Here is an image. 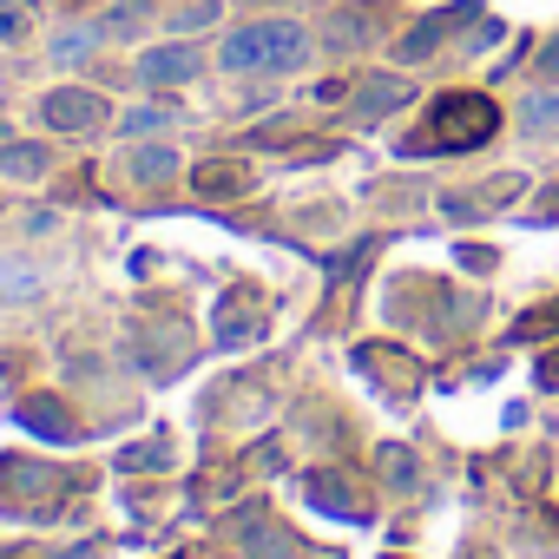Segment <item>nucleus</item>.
I'll use <instances>...</instances> for the list:
<instances>
[{"label":"nucleus","mask_w":559,"mask_h":559,"mask_svg":"<svg viewBox=\"0 0 559 559\" xmlns=\"http://www.w3.org/2000/svg\"><path fill=\"white\" fill-rule=\"evenodd\" d=\"M500 132V106L487 93H448L428 119V132H408L402 152L408 158H428V152H480L487 139Z\"/></svg>","instance_id":"nucleus-1"},{"label":"nucleus","mask_w":559,"mask_h":559,"mask_svg":"<svg viewBox=\"0 0 559 559\" xmlns=\"http://www.w3.org/2000/svg\"><path fill=\"white\" fill-rule=\"evenodd\" d=\"M402 99H408V86H402L395 73H376V80H362V86H356V99H349V119H362V126H369V119L395 112Z\"/></svg>","instance_id":"nucleus-10"},{"label":"nucleus","mask_w":559,"mask_h":559,"mask_svg":"<svg viewBox=\"0 0 559 559\" xmlns=\"http://www.w3.org/2000/svg\"><path fill=\"white\" fill-rule=\"evenodd\" d=\"M152 14V0H119V8L106 14V34H126V27H139Z\"/></svg>","instance_id":"nucleus-22"},{"label":"nucleus","mask_w":559,"mask_h":559,"mask_svg":"<svg viewBox=\"0 0 559 559\" xmlns=\"http://www.w3.org/2000/svg\"><path fill=\"white\" fill-rule=\"evenodd\" d=\"M21 428L40 435V441H67V435H73V415H67L60 395H27V402H21Z\"/></svg>","instance_id":"nucleus-11"},{"label":"nucleus","mask_w":559,"mask_h":559,"mask_svg":"<svg viewBox=\"0 0 559 559\" xmlns=\"http://www.w3.org/2000/svg\"><path fill=\"white\" fill-rule=\"evenodd\" d=\"M217 336H224V343H257V336H263V310H257V304H237V290H230V297L217 304Z\"/></svg>","instance_id":"nucleus-13"},{"label":"nucleus","mask_w":559,"mask_h":559,"mask_svg":"<svg viewBox=\"0 0 559 559\" xmlns=\"http://www.w3.org/2000/svg\"><path fill=\"white\" fill-rule=\"evenodd\" d=\"M389 559H395V552H389Z\"/></svg>","instance_id":"nucleus-30"},{"label":"nucleus","mask_w":559,"mask_h":559,"mask_svg":"<svg viewBox=\"0 0 559 559\" xmlns=\"http://www.w3.org/2000/svg\"><path fill=\"white\" fill-rule=\"evenodd\" d=\"M356 369H362V376H376L395 402H415V389H421V362H408V356H395V362H389V356H382V343H362V349H356Z\"/></svg>","instance_id":"nucleus-8"},{"label":"nucleus","mask_w":559,"mask_h":559,"mask_svg":"<svg viewBox=\"0 0 559 559\" xmlns=\"http://www.w3.org/2000/svg\"><path fill=\"white\" fill-rule=\"evenodd\" d=\"M40 119H47L53 132H99L112 112H106V99H99L93 86H53V93L40 99Z\"/></svg>","instance_id":"nucleus-5"},{"label":"nucleus","mask_w":559,"mask_h":559,"mask_svg":"<svg viewBox=\"0 0 559 559\" xmlns=\"http://www.w3.org/2000/svg\"><path fill=\"white\" fill-rule=\"evenodd\" d=\"M126 178H132V185H165V178H178V152H171V145H139V152L126 158Z\"/></svg>","instance_id":"nucleus-14"},{"label":"nucleus","mask_w":559,"mask_h":559,"mask_svg":"<svg viewBox=\"0 0 559 559\" xmlns=\"http://www.w3.org/2000/svg\"><path fill=\"white\" fill-rule=\"evenodd\" d=\"M0 480H8L14 493H47V487H60V474H53V467H34V461H8V467H0Z\"/></svg>","instance_id":"nucleus-17"},{"label":"nucleus","mask_w":559,"mask_h":559,"mask_svg":"<svg viewBox=\"0 0 559 559\" xmlns=\"http://www.w3.org/2000/svg\"><path fill=\"white\" fill-rule=\"evenodd\" d=\"M520 132H526V139H559V86H539V93L520 106Z\"/></svg>","instance_id":"nucleus-15"},{"label":"nucleus","mask_w":559,"mask_h":559,"mask_svg":"<svg viewBox=\"0 0 559 559\" xmlns=\"http://www.w3.org/2000/svg\"><path fill=\"white\" fill-rule=\"evenodd\" d=\"M304 53H310V34L297 21H250L217 47V60L230 73H290V67H304Z\"/></svg>","instance_id":"nucleus-2"},{"label":"nucleus","mask_w":559,"mask_h":559,"mask_svg":"<svg viewBox=\"0 0 559 559\" xmlns=\"http://www.w3.org/2000/svg\"><path fill=\"white\" fill-rule=\"evenodd\" d=\"M21 34H34V21H27V8L14 0V8H0V40H21Z\"/></svg>","instance_id":"nucleus-25"},{"label":"nucleus","mask_w":559,"mask_h":559,"mask_svg":"<svg viewBox=\"0 0 559 559\" xmlns=\"http://www.w3.org/2000/svg\"><path fill=\"white\" fill-rule=\"evenodd\" d=\"M0 171H8V178H40L47 171V152L40 145H8V152H0Z\"/></svg>","instance_id":"nucleus-18"},{"label":"nucleus","mask_w":559,"mask_h":559,"mask_svg":"<svg viewBox=\"0 0 559 559\" xmlns=\"http://www.w3.org/2000/svg\"><path fill=\"white\" fill-rule=\"evenodd\" d=\"M34 290H40V276H34V270H14V263L0 270V304H21V297H34Z\"/></svg>","instance_id":"nucleus-21"},{"label":"nucleus","mask_w":559,"mask_h":559,"mask_svg":"<svg viewBox=\"0 0 559 559\" xmlns=\"http://www.w3.org/2000/svg\"><path fill=\"white\" fill-rule=\"evenodd\" d=\"M0 8H14V0H0Z\"/></svg>","instance_id":"nucleus-29"},{"label":"nucleus","mask_w":559,"mask_h":559,"mask_svg":"<svg viewBox=\"0 0 559 559\" xmlns=\"http://www.w3.org/2000/svg\"><path fill=\"white\" fill-rule=\"evenodd\" d=\"M158 461H165L158 448H126V454H119V467H158Z\"/></svg>","instance_id":"nucleus-27"},{"label":"nucleus","mask_w":559,"mask_h":559,"mask_svg":"<svg viewBox=\"0 0 559 559\" xmlns=\"http://www.w3.org/2000/svg\"><path fill=\"white\" fill-rule=\"evenodd\" d=\"M382 34H389V8H382V0H349V8H336V14H330V27H323V40H330L336 53L376 47Z\"/></svg>","instance_id":"nucleus-6"},{"label":"nucleus","mask_w":559,"mask_h":559,"mask_svg":"<svg viewBox=\"0 0 559 559\" xmlns=\"http://www.w3.org/2000/svg\"><path fill=\"white\" fill-rule=\"evenodd\" d=\"M191 191H204V198H243V191H250V171H243L237 158H204V165L191 171Z\"/></svg>","instance_id":"nucleus-12"},{"label":"nucleus","mask_w":559,"mask_h":559,"mask_svg":"<svg viewBox=\"0 0 559 559\" xmlns=\"http://www.w3.org/2000/svg\"><path fill=\"white\" fill-rule=\"evenodd\" d=\"M191 73H198L191 47H152V53H139V86H191Z\"/></svg>","instance_id":"nucleus-9"},{"label":"nucleus","mask_w":559,"mask_h":559,"mask_svg":"<svg viewBox=\"0 0 559 559\" xmlns=\"http://www.w3.org/2000/svg\"><path fill=\"white\" fill-rule=\"evenodd\" d=\"M86 53H93V34H67V40L53 47V60H60V67H80Z\"/></svg>","instance_id":"nucleus-24"},{"label":"nucleus","mask_w":559,"mask_h":559,"mask_svg":"<svg viewBox=\"0 0 559 559\" xmlns=\"http://www.w3.org/2000/svg\"><path fill=\"white\" fill-rule=\"evenodd\" d=\"M474 21H480V0H454V8H435V14H421V21L395 40V60H402V67H421V60L441 53L448 34H461V27H474Z\"/></svg>","instance_id":"nucleus-3"},{"label":"nucleus","mask_w":559,"mask_h":559,"mask_svg":"<svg viewBox=\"0 0 559 559\" xmlns=\"http://www.w3.org/2000/svg\"><path fill=\"white\" fill-rule=\"evenodd\" d=\"M230 533H237V546H243L250 559H317L310 546H297V539H290L284 526H276V520H270L263 507H243V513L230 520Z\"/></svg>","instance_id":"nucleus-7"},{"label":"nucleus","mask_w":559,"mask_h":559,"mask_svg":"<svg viewBox=\"0 0 559 559\" xmlns=\"http://www.w3.org/2000/svg\"><path fill=\"white\" fill-rule=\"evenodd\" d=\"M178 112L171 106H139V112H126V139H139V132H165Z\"/></svg>","instance_id":"nucleus-20"},{"label":"nucleus","mask_w":559,"mask_h":559,"mask_svg":"<svg viewBox=\"0 0 559 559\" xmlns=\"http://www.w3.org/2000/svg\"><path fill=\"white\" fill-rule=\"evenodd\" d=\"M382 480L408 493V487L421 480V474H415V454H408V448H382Z\"/></svg>","instance_id":"nucleus-19"},{"label":"nucleus","mask_w":559,"mask_h":559,"mask_svg":"<svg viewBox=\"0 0 559 559\" xmlns=\"http://www.w3.org/2000/svg\"><path fill=\"white\" fill-rule=\"evenodd\" d=\"M0 559H27V552H0Z\"/></svg>","instance_id":"nucleus-28"},{"label":"nucleus","mask_w":559,"mask_h":559,"mask_svg":"<svg viewBox=\"0 0 559 559\" xmlns=\"http://www.w3.org/2000/svg\"><path fill=\"white\" fill-rule=\"evenodd\" d=\"M480 559H487V552H480Z\"/></svg>","instance_id":"nucleus-31"},{"label":"nucleus","mask_w":559,"mask_h":559,"mask_svg":"<svg viewBox=\"0 0 559 559\" xmlns=\"http://www.w3.org/2000/svg\"><path fill=\"white\" fill-rule=\"evenodd\" d=\"M520 191H526V178H520V171H500V178H487V185H474V191H441L435 211H441L448 224H480V217L507 211Z\"/></svg>","instance_id":"nucleus-4"},{"label":"nucleus","mask_w":559,"mask_h":559,"mask_svg":"<svg viewBox=\"0 0 559 559\" xmlns=\"http://www.w3.org/2000/svg\"><path fill=\"white\" fill-rule=\"evenodd\" d=\"M304 493L323 507V513H343V520H356L362 507H356V493H349V480H336V474H310L304 480Z\"/></svg>","instance_id":"nucleus-16"},{"label":"nucleus","mask_w":559,"mask_h":559,"mask_svg":"<svg viewBox=\"0 0 559 559\" xmlns=\"http://www.w3.org/2000/svg\"><path fill=\"white\" fill-rule=\"evenodd\" d=\"M217 21V0H191V8H178V34H198Z\"/></svg>","instance_id":"nucleus-23"},{"label":"nucleus","mask_w":559,"mask_h":559,"mask_svg":"<svg viewBox=\"0 0 559 559\" xmlns=\"http://www.w3.org/2000/svg\"><path fill=\"white\" fill-rule=\"evenodd\" d=\"M539 80H546V86H559V34L539 47Z\"/></svg>","instance_id":"nucleus-26"}]
</instances>
